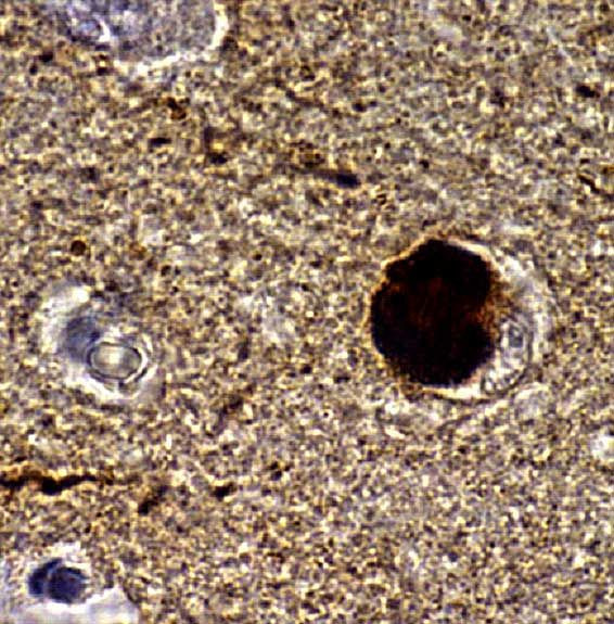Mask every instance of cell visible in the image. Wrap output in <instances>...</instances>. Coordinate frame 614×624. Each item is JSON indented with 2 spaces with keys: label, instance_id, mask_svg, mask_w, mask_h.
<instances>
[{
  "label": "cell",
  "instance_id": "cell-1",
  "mask_svg": "<svg viewBox=\"0 0 614 624\" xmlns=\"http://www.w3.org/2000/svg\"><path fill=\"white\" fill-rule=\"evenodd\" d=\"M57 561L37 569L29 578V589L37 596L46 593L52 600L72 602L81 595L86 577L80 570L61 566Z\"/></svg>",
  "mask_w": 614,
  "mask_h": 624
}]
</instances>
